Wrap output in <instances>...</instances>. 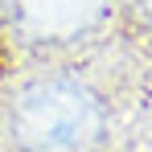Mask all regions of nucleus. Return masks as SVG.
<instances>
[{"mask_svg":"<svg viewBox=\"0 0 152 152\" xmlns=\"http://www.w3.org/2000/svg\"><path fill=\"white\" fill-rule=\"evenodd\" d=\"M103 4L107 0H4L17 29H25L29 37H45V41H62L86 29L103 12Z\"/></svg>","mask_w":152,"mask_h":152,"instance_id":"2","label":"nucleus"},{"mask_svg":"<svg viewBox=\"0 0 152 152\" xmlns=\"http://www.w3.org/2000/svg\"><path fill=\"white\" fill-rule=\"evenodd\" d=\"M136 4H140V8H144V12L152 17V0H136Z\"/></svg>","mask_w":152,"mask_h":152,"instance_id":"3","label":"nucleus"},{"mask_svg":"<svg viewBox=\"0 0 152 152\" xmlns=\"http://www.w3.org/2000/svg\"><path fill=\"white\" fill-rule=\"evenodd\" d=\"M99 99L78 78L29 82L8 111V127L25 152H86L99 140Z\"/></svg>","mask_w":152,"mask_h":152,"instance_id":"1","label":"nucleus"}]
</instances>
